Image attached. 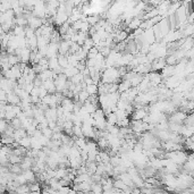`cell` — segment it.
Instances as JSON below:
<instances>
[{"mask_svg": "<svg viewBox=\"0 0 194 194\" xmlns=\"http://www.w3.org/2000/svg\"><path fill=\"white\" fill-rule=\"evenodd\" d=\"M18 145L25 148L27 150H31V136H25L18 142Z\"/></svg>", "mask_w": 194, "mask_h": 194, "instance_id": "8", "label": "cell"}, {"mask_svg": "<svg viewBox=\"0 0 194 194\" xmlns=\"http://www.w3.org/2000/svg\"><path fill=\"white\" fill-rule=\"evenodd\" d=\"M129 89H131V84H129V82L128 81H126V80L118 85V91H119L121 93H124L126 91H128Z\"/></svg>", "mask_w": 194, "mask_h": 194, "instance_id": "11", "label": "cell"}, {"mask_svg": "<svg viewBox=\"0 0 194 194\" xmlns=\"http://www.w3.org/2000/svg\"><path fill=\"white\" fill-rule=\"evenodd\" d=\"M29 190H30V192H38V191H41V185H40L38 182L31 183V184H29Z\"/></svg>", "mask_w": 194, "mask_h": 194, "instance_id": "18", "label": "cell"}, {"mask_svg": "<svg viewBox=\"0 0 194 194\" xmlns=\"http://www.w3.org/2000/svg\"><path fill=\"white\" fill-rule=\"evenodd\" d=\"M8 169H9V172H12V174H14V175H21L22 172H23V170H22L21 167H19V165H9Z\"/></svg>", "mask_w": 194, "mask_h": 194, "instance_id": "10", "label": "cell"}, {"mask_svg": "<svg viewBox=\"0 0 194 194\" xmlns=\"http://www.w3.org/2000/svg\"><path fill=\"white\" fill-rule=\"evenodd\" d=\"M30 192V190H29V185H21L18 186L17 189L15 190V194H26Z\"/></svg>", "mask_w": 194, "mask_h": 194, "instance_id": "17", "label": "cell"}, {"mask_svg": "<svg viewBox=\"0 0 194 194\" xmlns=\"http://www.w3.org/2000/svg\"><path fill=\"white\" fill-rule=\"evenodd\" d=\"M87 152H93V151L98 150V147H97V143L93 142V141H86V149Z\"/></svg>", "mask_w": 194, "mask_h": 194, "instance_id": "16", "label": "cell"}, {"mask_svg": "<svg viewBox=\"0 0 194 194\" xmlns=\"http://www.w3.org/2000/svg\"><path fill=\"white\" fill-rule=\"evenodd\" d=\"M41 194H49V193H48L47 191H42V192H41Z\"/></svg>", "mask_w": 194, "mask_h": 194, "instance_id": "25", "label": "cell"}, {"mask_svg": "<svg viewBox=\"0 0 194 194\" xmlns=\"http://www.w3.org/2000/svg\"><path fill=\"white\" fill-rule=\"evenodd\" d=\"M42 135L43 136H46L47 138H49V140H51V136L52 134H53V132H52V129H50L49 127H47V128H43L42 131Z\"/></svg>", "mask_w": 194, "mask_h": 194, "instance_id": "20", "label": "cell"}, {"mask_svg": "<svg viewBox=\"0 0 194 194\" xmlns=\"http://www.w3.org/2000/svg\"><path fill=\"white\" fill-rule=\"evenodd\" d=\"M7 104H12V106H18L21 104V99L14 92H12V93L7 94Z\"/></svg>", "mask_w": 194, "mask_h": 194, "instance_id": "6", "label": "cell"}, {"mask_svg": "<svg viewBox=\"0 0 194 194\" xmlns=\"http://www.w3.org/2000/svg\"><path fill=\"white\" fill-rule=\"evenodd\" d=\"M68 194H77V192H76V191H74V190H70Z\"/></svg>", "mask_w": 194, "mask_h": 194, "instance_id": "23", "label": "cell"}, {"mask_svg": "<svg viewBox=\"0 0 194 194\" xmlns=\"http://www.w3.org/2000/svg\"><path fill=\"white\" fill-rule=\"evenodd\" d=\"M31 194H41V191H38V192H31Z\"/></svg>", "mask_w": 194, "mask_h": 194, "instance_id": "24", "label": "cell"}, {"mask_svg": "<svg viewBox=\"0 0 194 194\" xmlns=\"http://www.w3.org/2000/svg\"><path fill=\"white\" fill-rule=\"evenodd\" d=\"M186 116H187V115L183 111L174 112V114L172 115V117H170V123H174V124H178V125H181L182 123H184Z\"/></svg>", "mask_w": 194, "mask_h": 194, "instance_id": "1", "label": "cell"}, {"mask_svg": "<svg viewBox=\"0 0 194 194\" xmlns=\"http://www.w3.org/2000/svg\"><path fill=\"white\" fill-rule=\"evenodd\" d=\"M141 24H142V19H141V18L135 17V18H133V19L131 21L128 27L131 29V30H138Z\"/></svg>", "mask_w": 194, "mask_h": 194, "instance_id": "9", "label": "cell"}, {"mask_svg": "<svg viewBox=\"0 0 194 194\" xmlns=\"http://www.w3.org/2000/svg\"><path fill=\"white\" fill-rule=\"evenodd\" d=\"M7 123H6V121H4V119H0V134L4 133L5 129L7 128Z\"/></svg>", "mask_w": 194, "mask_h": 194, "instance_id": "22", "label": "cell"}, {"mask_svg": "<svg viewBox=\"0 0 194 194\" xmlns=\"http://www.w3.org/2000/svg\"><path fill=\"white\" fill-rule=\"evenodd\" d=\"M89 97H90V95H89V93H87V92H86L85 90H82V91H81V92H80V93L77 94L78 100H80V102H81L82 104H84V102H85L86 100L89 99Z\"/></svg>", "mask_w": 194, "mask_h": 194, "instance_id": "14", "label": "cell"}, {"mask_svg": "<svg viewBox=\"0 0 194 194\" xmlns=\"http://www.w3.org/2000/svg\"><path fill=\"white\" fill-rule=\"evenodd\" d=\"M1 147H2V144H1V142H0V149H1Z\"/></svg>", "mask_w": 194, "mask_h": 194, "instance_id": "26", "label": "cell"}, {"mask_svg": "<svg viewBox=\"0 0 194 194\" xmlns=\"http://www.w3.org/2000/svg\"><path fill=\"white\" fill-rule=\"evenodd\" d=\"M81 128H82L83 136H86V138H95V132H94L93 126L89 125V124H84V123H83L82 126H81Z\"/></svg>", "mask_w": 194, "mask_h": 194, "instance_id": "2", "label": "cell"}, {"mask_svg": "<svg viewBox=\"0 0 194 194\" xmlns=\"http://www.w3.org/2000/svg\"><path fill=\"white\" fill-rule=\"evenodd\" d=\"M85 91L89 93V95H95L97 93H98V85H95V84L86 85Z\"/></svg>", "mask_w": 194, "mask_h": 194, "instance_id": "13", "label": "cell"}, {"mask_svg": "<svg viewBox=\"0 0 194 194\" xmlns=\"http://www.w3.org/2000/svg\"><path fill=\"white\" fill-rule=\"evenodd\" d=\"M21 60H19V58L17 56H15V55H8V64L10 67H13V66H16L17 64H19Z\"/></svg>", "mask_w": 194, "mask_h": 194, "instance_id": "12", "label": "cell"}, {"mask_svg": "<svg viewBox=\"0 0 194 194\" xmlns=\"http://www.w3.org/2000/svg\"><path fill=\"white\" fill-rule=\"evenodd\" d=\"M44 89V90L47 91L49 94H53V92L56 91V86H55V83H53V80L50 78V80H47L46 82L42 83V85H41Z\"/></svg>", "mask_w": 194, "mask_h": 194, "instance_id": "3", "label": "cell"}, {"mask_svg": "<svg viewBox=\"0 0 194 194\" xmlns=\"http://www.w3.org/2000/svg\"><path fill=\"white\" fill-rule=\"evenodd\" d=\"M97 145H99L101 149H106V148L108 147L107 140L104 138H99V141H98V143H97Z\"/></svg>", "mask_w": 194, "mask_h": 194, "instance_id": "21", "label": "cell"}, {"mask_svg": "<svg viewBox=\"0 0 194 194\" xmlns=\"http://www.w3.org/2000/svg\"><path fill=\"white\" fill-rule=\"evenodd\" d=\"M148 115V112L145 109H135V111L133 112V115H132V119L133 121H142L144 117Z\"/></svg>", "mask_w": 194, "mask_h": 194, "instance_id": "5", "label": "cell"}, {"mask_svg": "<svg viewBox=\"0 0 194 194\" xmlns=\"http://www.w3.org/2000/svg\"><path fill=\"white\" fill-rule=\"evenodd\" d=\"M22 174H23L24 178L26 179V182H30V183H35V182H36V176H35V174L32 172L31 169H29V170H24Z\"/></svg>", "mask_w": 194, "mask_h": 194, "instance_id": "7", "label": "cell"}, {"mask_svg": "<svg viewBox=\"0 0 194 194\" xmlns=\"http://www.w3.org/2000/svg\"><path fill=\"white\" fill-rule=\"evenodd\" d=\"M184 170L185 172H190L192 174V172L194 170V161H193V155H187V160L184 162Z\"/></svg>", "mask_w": 194, "mask_h": 194, "instance_id": "4", "label": "cell"}, {"mask_svg": "<svg viewBox=\"0 0 194 194\" xmlns=\"http://www.w3.org/2000/svg\"><path fill=\"white\" fill-rule=\"evenodd\" d=\"M157 135L159 136V138L161 141H166V142H167V141H169V135H170V133L167 132V131H158Z\"/></svg>", "mask_w": 194, "mask_h": 194, "instance_id": "15", "label": "cell"}, {"mask_svg": "<svg viewBox=\"0 0 194 194\" xmlns=\"http://www.w3.org/2000/svg\"><path fill=\"white\" fill-rule=\"evenodd\" d=\"M5 118H6L7 121H12L14 118H16V114L14 112L13 108H12L10 110H7V111H6V114H5Z\"/></svg>", "mask_w": 194, "mask_h": 194, "instance_id": "19", "label": "cell"}]
</instances>
